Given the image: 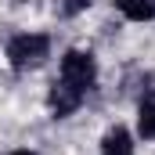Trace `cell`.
<instances>
[{
  "mask_svg": "<svg viewBox=\"0 0 155 155\" xmlns=\"http://www.w3.org/2000/svg\"><path fill=\"white\" fill-rule=\"evenodd\" d=\"M47 58H51V40L43 33H18V36L7 40V65L15 72L40 69Z\"/></svg>",
  "mask_w": 155,
  "mask_h": 155,
  "instance_id": "1",
  "label": "cell"
},
{
  "mask_svg": "<svg viewBox=\"0 0 155 155\" xmlns=\"http://www.w3.org/2000/svg\"><path fill=\"white\" fill-rule=\"evenodd\" d=\"M58 79L69 83V87L79 90V94H90V87L97 83V61H94V54H90V51H79V47L65 51Z\"/></svg>",
  "mask_w": 155,
  "mask_h": 155,
  "instance_id": "2",
  "label": "cell"
},
{
  "mask_svg": "<svg viewBox=\"0 0 155 155\" xmlns=\"http://www.w3.org/2000/svg\"><path fill=\"white\" fill-rule=\"evenodd\" d=\"M83 97L87 94H79L72 90L69 83H61V79H54V87H51V94H47V108H51V119H69L76 112L79 105H83Z\"/></svg>",
  "mask_w": 155,
  "mask_h": 155,
  "instance_id": "3",
  "label": "cell"
},
{
  "mask_svg": "<svg viewBox=\"0 0 155 155\" xmlns=\"http://www.w3.org/2000/svg\"><path fill=\"white\" fill-rule=\"evenodd\" d=\"M101 155H134V137L126 126H112L101 137Z\"/></svg>",
  "mask_w": 155,
  "mask_h": 155,
  "instance_id": "4",
  "label": "cell"
},
{
  "mask_svg": "<svg viewBox=\"0 0 155 155\" xmlns=\"http://www.w3.org/2000/svg\"><path fill=\"white\" fill-rule=\"evenodd\" d=\"M116 7L130 22H152L155 18V0H116Z\"/></svg>",
  "mask_w": 155,
  "mask_h": 155,
  "instance_id": "5",
  "label": "cell"
},
{
  "mask_svg": "<svg viewBox=\"0 0 155 155\" xmlns=\"http://www.w3.org/2000/svg\"><path fill=\"white\" fill-rule=\"evenodd\" d=\"M137 134L144 141H155V97L141 101V108H137Z\"/></svg>",
  "mask_w": 155,
  "mask_h": 155,
  "instance_id": "6",
  "label": "cell"
},
{
  "mask_svg": "<svg viewBox=\"0 0 155 155\" xmlns=\"http://www.w3.org/2000/svg\"><path fill=\"white\" fill-rule=\"evenodd\" d=\"M54 4H58V15H61V18H76V15H83L94 0H54Z\"/></svg>",
  "mask_w": 155,
  "mask_h": 155,
  "instance_id": "7",
  "label": "cell"
},
{
  "mask_svg": "<svg viewBox=\"0 0 155 155\" xmlns=\"http://www.w3.org/2000/svg\"><path fill=\"white\" fill-rule=\"evenodd\" d=\"M11 155H36V152H29V148H18V152H11Z\"/></svg>",
  "mask_w": 155,
  "mask_h": 155,
  "instance_id": "8",
  "label": "cell"
}]
</instances>
